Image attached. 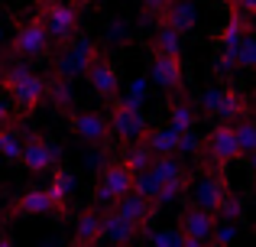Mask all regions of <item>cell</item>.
Instances as JSON below:
<instances>
[{
    "label": "cell",
    "instance_id": "obj_1",
    "mask_svg": "<svg viewBox=\"0 0 256 247\" xmlns=\"http://www.w3.org/2000/svg\"><path fill=\"white\" fill-rule=\"evenodd\" d=\"M0 88L10 91V98L16 101L20 114H32L46 98V78L36 75L32 69H23V65H10V69L0 75Z\"/></svg>",
    "mask_w": 256,
    "mask_h": 247
},
{
    "label": "cell",
    "instance_id": "obj_2",
    "mask_svg": "<svg viewBox=\"0 0 256 247\" xmlns=\"http://www.w3.org/2000/svg\"><path fill=\"white\" fill-rule=\"evenodd\" d=\"M39 17L46 23V33L56 46H65L78 36V20L82 7L72 0H39Z\"/></svg>",
    "mask_w": 256,
    "mask_h": 247
},
{
    "label": "cell",
    "instance_id": "obj_3",
    "mask_svg": "<svg viewBox=\"0 0 256 247\" xmlns=\"http://www.w3.org/2000/svg\"><path fill=\"white\" fill-rule=\"evenodd\" d=\"M49 49H52V39H49V33H46V23H42L39 13L16 26L13 43H10V52L16 59H42Z\"/></svg>",
    "mask_w": 256,
    "mask_h": 247
},
{
    "label": "cell",
    "instance_id": "obj_4",
    "mask_svg": "<svg viewBox=\"0 0 256 247\" xmlns=\"http://www.w3.org/2000/svg\"><path fill=\"white\" fill-rule=\"evenodd\" d=\"M133 185V172L126 169L120 159L107 163L104 169L98 172V185H94V205L98 208H110L117 198H124Z\"/></svg>",
    "mask_w": 256,
    "mask_h": 247
},
{
    "label": "cell",
    "instance_id": "obj_5",
    "mask_svg": "<svg viewBox=\"0 0 256 247\" xmlns=\"http://www.w3.org/2000/svg\"><path fill=\"white\" fill-rule=\"evenodd\" d=\"M114 108H110V117H107V124H110V137H117L120 143H136L140 137L146 133V117L140 114V108L136 104H130V101H110Z\"/></svg>",
    "mask_w": 256,
    "mask_h": 247
},
{
    "label": "cell",
    "instance_id": "obj_6",
    "mask_svg": "<svg viewBox=\"0 0 256 247\" xmlns=\"http://www.w3.org/2000/svg\"><path fill=\"white\" fill-rule=\"evenodd\" d=\"M201 150H204L208 163L214 166V169H224L227 163H234V159H240V150H237V137H234V127L227 121L214 124L211 130H208L204 143H201Z\"/></svg>",
    "mask_w": 256,
    "mask_h": 247
},
{
    "label": "cell",
    "instance_id": "obj_7",
    "mask_svg": "<svg viewBox=\"0 0 256 247\" xmlns=\"http://www.w3.org/2000/svg\"><path fill=\"white\" fill-rule=\"evenodd\" d=\"M94 56H98V46H94L91 39L65 43V46H62V56L56 59V78H65V82H72V78L84 75Z\"/></svg>",
    "mask_w": 256,
    "mask_h": 247
},
{
    "label": "cell",
    "instance_id": "obj_8",
    "mask_svg": "<svg viewBox=\"0 0 256 247\" xmlns=\"http://www.w3.org/2000/svg\"><path fill=\"white\" fill-rule=\"evenodd\" d=\"M68 127L84 143L98 146V150L104 153L107 140H110V124H107L104 114H98V111H68Z\"/></svg>",
    "mask_w": 256,
    "mask_h": 247
},
{
    "label": "cell",
    "instance_id": "obj_9",
    "mask_svg": "<svg viewBox=\"0 0 256 247\" xmlns=\"http://www.w3.org/2000/svg\"><path fill=\"white\" fill-rule=\"evenodd\" d=\"M84 78L91 82L94 95H98L100 101H117V95H120V75H117V69H114V62L100 49H98V56L91 59Z\"/></svg>",
    "mask_w": 256,
    "mask_h": 247
},
{
    "label": "cell",
    "instance_id": "obj_10",
    "mask_svg": "<svg viewBox=\"0 0 256 247\" xmlns=\"http://www.w3.org/2000/svg\"><path fill=\"white\" fill-rule=\"evenodd\" d=\"M20 163L30 172H49L58 163V146L49 143L42 133H30V137L20 143Z\"/></svg>",
    "mask_w": 256,
    "mask_h": 247
},
{
    "label": "cell",
    "instance_id": "obj_11",
    "mask_svg": "<svg viewBox=\"0 0 256 247\" xmlns=\"http://www.w3.org/2000/svg\"><path fill=\"white\" fill-rule=\"evenodd\" d=\"M110 208L117 211V215L124 218V221L130 224L136 234H140V231H146V224H150V221H152V215H156V205H152L150 198H143L140 192H133V189L126 192L124 198H117Z\"/></svg>",
    "mask_w": 256,
    "mask_h": 247
},
{
    "label": "cell",
    "instance_id": "obj_12",
    "mask_svg": "<svg viewBox=\"0 0 256 247\" xmlns=\"http://www.w3.org/2000/svg\"><path fill=\"white\" fill-rule=\"evenodd\" d=\"M152 82L166 91H185V69H182V56H162L152 52Z\"/></svg>",
    "mask_w": 256,
    "mask_h": 247
},
{
    "label": "cell",
    "instance_id": "obj_13",
    "mask_svg": "<svg viewBox=\"0 0 256 247\" xmlns=\"http://www.w3.org/2000/svg\"><path fill=\"white\" fill-rule=\"evenodd\" d=\"M224 192H227V179L220 176V172H204L192 189V205L218 215V205H220V198H224Z\"/></svg>",
    "mask_w": 256,
    "mask_h": 247
},
{
    "label": "cell",
    "instance_id": "obj_14",
    "mask_svg": "<svg viewBox=\"0 0 256 247\" xmlns=\"http://www.w3.org/2000/svg\"><path fill=\"white\" fill-rule=\"evenodd\" d=\"M214 224H218V215H211V211L198 208V205L188 202L185 208H182V221H178V231L185 237H194V241H211V231Z\"/></svg>",
    "mask_w": 256,
    "mask_h": 247
},
{
    "label": "cell",
    "instance_id": "obj_15",
    "mask_svg": "<svg viewBox=\"0 0 256 247\" xmlns=\"http://www.w3.org/2000/svg\"><path fill=\"white\" fill-rule=\"evenodd\" d=\"M32 215H56V205H52V198H49V192H46V189L23 192V195L10 205L6 221H13V218H32Z\"/></svg>",
    "mask_w": 256,
    "mask_h": 247
},
{
    "label": "cell",
    "instance_id": "obj_16",
    "mask_svg": "<svg viewBox=\"0 0 256 247\" xmlns=\"http://www.w3.org/2000/svg\"><path fill=\"white\" fill-rule=\"evenodd\" d=\"M178 137L182 133L175 127H146L136 143H143L152 156H178Z\"/></svg>",
    "mask_w": 256,
    "mask_h": 247
},
{
    "label": "cell",
    "instance_id": "obj_17",
    "mask_svg": "<svg viewBox=\"0 0 256 247\" xmlns=\"http://www.w3.org/2000/svg\"><path fill=\"white\" fill-rule=\"evenodd\" d=\"M100 237L110 241L114 247H133L136 231H133L114 208H100Z\"/></svg>",
    "mask_w": 256,
    "mask_h": 247
},
{
    "label": "cell",
    "instance_id": "obj_18",
    "mask_svg": "<svg viewBox=\"0 0 256 247\" xmlns=\"http://www.w3.org/2000/svg\"><path fill=\"white\" fill-rule=\"evenodd\" d=\"M100 241V208L98 205H88L75 221V237L72 247H94Z\"/></svg>",
    "mask_w": 256,
    "mask_h": 247
},
{
    "label": "cell",
    "instance_id": "obj_19",
    "mask_svg": "<svg viewBox=\"0 0 256 247\" xmlns=\"http://www.w3.org/2000/svg\"><path fill=\"white\" fill-rule=\"evenodd\" d=\"M194 121H198V108H194V101L185 95V91H175L169 98V127H175L178 133L192 130Z\"/></svg>",
    "mask_w": 256,
    "mask_h": 247
},
{
    "label": "cell",
    "instance_id": "obj_20",
    "mask_svg": "<svg viewBox=\"0 0 256 247\" xmlns=\"http://www.w3.org/2000/svg\"><path fill=\"white\" fill-rule=\"evenodd\" d=\"M214 117H218V121H227V124L237 121V117H250V101H246L237 88L224 85V88H220V98H218V111H214Z\"/></svg>",
    "mask_w": 256,
    "mask_h": 247
},
{
    "label": "cell",
    "instance_id": "obj_21",
    "mask_svg": "<svg viewBox=\"0 0 256 247\" xmlns=\"http://www.w3.org/2000/svg\"><path fill=\"white\" fill-rule=\"evenodd\" d=\"M146 169H150V176L159 182V189H162L166 182H175V179H185L188 176L185 163H182L178 156H152Z\"/></svg>",
    "mask_w": 256,
    "mask_h": 247
},
{
    "label": "cell",
    "instance_id": "obj_22",
    "mask_svg": "<svg viewBox=\"0 0 256 247\" xmlns=\"http://www.w3.org/2000/svg\"><path fill=\"white\" fill-rule=\"evenodd\" d=\"M159 23L172 26L175 33H182V36H185V33L194 26V10H192V4H188V0H169V7H166L162 17H159Z\"/></svg>",
    "mask_w": 256,
    "mask_h": 247
},
{
    "label": "cell",
    "instance_id": "obj_23",
    "mask_svg": "<svg viewBox=\"0 0 256 247\" xmlns=\"http://www.w3.org/2000/svg\"><path fill=\"white\" fill-rule=\"evenodd\" d=\"M72 189H75V176H72L68 169H56L52 166V179H49V198L52 205H56V215H65V202H68Z\"/></svg>",
    "mask_w": 256,
    "mask_h": 247
},
{
    "label": "cell",
    "instance_id": "obj_24",
    "mask_svg": "<svg viewBox=\"0 0 256 247\" xmlns=\"http://www.w3.org/2000/svg\"><path fill=\"white\" fill-rule=\"evenodd\" d=\"M230 127H234V137H237L240 159H253L256 156V127H253V117H237V121H230Z\"/></svg>",
    "mask_w": 256,
    "mask_h": 247
},
{
    "label": "cell",
    "instance_id": "obj_25",
    "mask_svg": "<svg viewBox=\"0 0 256 247\" xmlns=\"http://www.w3.org/2000/svg\"><path fill=\"white\" fill-rule=\"evenodd\" d=\"M152 52H162V56H182V33H175L172 26L159 23L156 36H152Z\"/></svg>",
    "mask_w": 256,
    "mask_h": 247
},
{
    "label": "cell",
    "instance_id": "obj_26",
    "mask_svg": "<svg viewBox=\"0 0 256 247\" xmlns=\"http://www.w3.org/2000/svg\"><path fill=\"white\" fill-rule=\"evenodd\" d=\"M20 133L13 127H0V156L10 159V163H20Z\"/></svg>",
    "mask_w": 256,
    "mask_h": 247
},
{
    "label": "cell",
    "instance_id": "obj_27",
    "mask_svg": "<svg viewBox=\"0 0 256 247\" xmlns=\"http://www.w3.org/2000/svg\"><path fill=\"white\" fill-rule=\"evenodd\" d=\"M234 56H237V69L240 72H246V69H253V65H256V39H253V33H246V36L237 43Z\"/></svg>",
    "mask_w": 256,
    "mask_h": 247
},
{
    "label": "cell",
    "instance_id": "obj_28",
    "mask_svg": "<svg viewBox=\"0 0 256 247\" xmlns=\"http://www.w3.org/2000/svg\"><path fill=\"white\" fill-rule=\"evenodd\" d=\"M150 159H152V153L146 150L143 143H130V150H126V156L120 159V163H124L130 172H143L146 166H150Z\"/></svg>",
    "mask_w": 256,
    "mask_h": 247
},
{
    "label": "cell",
    "instance_id": "obj_29",
    "mask_svg": "<svg viewBox=\"0 0 256 247\" xmlns=\"http://www.w3.org/2000/svg\"><path fill=\"white\" fill-rule=\"evenodd\" d=\"M240 215H244V202H240V195H234V192L227 189L224 198H220V205H218V218H224V221H237Z\"/></svg>",
    "mask_w": 256,
    "mask_h": 247
},
{
    "label": "cell",
    "instance_id": "obj_30",
    "mask_svg": "<svg viewBox=\"0 0 256 247\" xmlns=\"http://www.w3.org/2000/svg\"><path fill=\"white\" fill-rule=\"evenodd\" d=\"M150 247H182V231L175 228H159L150 234Z\"/></svg>",
    "mask_w": 256,
    "mask_h": 247
},
{
    "label": "cell",
    "instance_id": "obj_31",
    "mask_svg": "<svg viewBox=\"0 0 256 247\" xmlns=\"http://www.w3.org/2000/svg\"><path fill=\"white\" fill-rule=\"evenodd\" d=\"M211 241L230 247L234 241H237V224H234V221H218V224H214V231H211Z\"/></svg>",
    "mask_w": 256,
    "mask_h": 247
},
{
    "label": "cell",
    "instance_id": "obj_32",
    "mask_svg": "<svg viewBox=\"0 0 256 247\" xmlns=\"http://www.w3.org/2000/svg\"><path fill=\"white\" fill-rule=\"evenodd\" d=\"M230 13H240V17H253L256 13V0H234V10Z\"/></svg>",
    "mask_w": 256,
    "mask_h": 247
},
{
    "label": "cell",
    "instance_id": "obj_33",
    "mask_svg": "<svg viewBox=\"0 0 256 247\" xmlns=\"http://www.w3.org/2000/svg\"><path fill=\"white\" fill-rule=\"evenodd\" d=\"M140 4L146 7V13H152V17H162V10L169 7V0H140Z\"/></svg>",
    "mask_w": 256,
    "mask_h": 247
},
{
    "label": "cell",
    "instance_id": "obj_34",
    "mask_svg": "<svg viewBox=\"0 0 256 247\" xmlns=\"http://www.w3.org/2000/svg\"><path fill=\"white\" fill-rule=\"evenodd\" d=\"M218 98H220V88H211L204 95V111H208V114H214V111H218Z\"/></svg>",
    "mask_w": 256,
    "mask_h": 247
},
{
    "label": "cell",
    "instance_id": "obj_35",
    "mask_svg": "<svg viewBox=\"0 0 256 247\" xmlns=\"http://www.w3.org/2000/svg\"><path fill=\"white\" fill-rule=\"evenodd\" d=\"M6 117H10V104L0 98V124H6Z\"/></svg>",
    "mask_w": 256,
    "mask_h": 247
},
{
    "label": "cell",
    "instance_id": "obj_36",
    "mask_svg": "<svg viewBox=\"0 0 256 247\" xmlns=\"http://www.w3.org/2000/svg\"><path fill=\"white\" fill-rule=\"evenodd\" d=\"M182 247H204V241H194V237H185V234H182Z\"/></svg>",
    "mask_w": 256,
    "mask_h": 247
},
{
    "label": "cell",
    "instance_id": "obj_37",
    "mask_svg": "<svg viewBox=\"0 0 256 247\" xmlns=\"http://www.w3.org/2000/svg\"><path fill=\"white\" fill-rule=\"evenodd\" d=\"M4 208H6V192L0 189V215H4Z\"/></svg>",
    "mask_w": 256,
    "mask_h": 247
},
{
    "label": "cell",
    "instance_id": "obj_38",
    "mask_svg": "<svg viewBox=\"0 0 256 247\" xmlns=\"http://www.w3.org/2000/svg\"><path fill=\"white\" fill-rule=\"evenodd\" d=\"M0 247H13L10 241H6V237H0Z\"/></svg>",
    "mask_w": 256,
    "mask_h": 247
},
{
    "label": "cell",
    "instance_id": "obj_39",
    "mask_svg": "<svg viewBox=\"0 0 256 247\" xmlns=\"http://www.w3.org/2000/svg\"><path fill=\"white\" fill-rule=\"evenodd\" d=\"M204 247H224V244H214V241H208V244H204Z\"/></svg>",
    "mask_w": 256,
    "mask_h": 247
},
{
    "label": "cell",
    "instance_id": "obj_40",
    "mask_svg": "<svg viewBox=\"0 0 256 247\" xmlns=\"http://www.w3.org/2000/svg\"><path fill=\"white\" fill-rule=\"evenodd\" d=\"M220 4H227V7H230V10H234V0H220Z\"/></svg>",
    "mask_w": 256,
    "mask_h": 247
},
{
    "label": "cell",
    "instance_id": "obj_41",
    "mask_svg": "<svg viewBox=\"0 0 256 247\" xmlns=\"http://www.w3.org/2000/svg\"><path fill=\"white\" fill-rule=\"evenodd\" d=\"M84 4H98V0H84Z\"/></svg>",
    "mask_w": 256,
    "mask_h": 247
}]
</instances>
